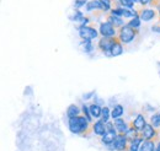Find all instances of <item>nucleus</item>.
Wrapping results in <instances>:
<instances>
[{"mask_svg": "<svg viewBox=\"0 0 160 151\" xmlns=\"http://www.w3.org/2000/svg\"><path fill=\"white\" fill-rule=\"evenodd\" d=\"M68 128L73 134L85 136L86 133L90 132V129L92 130V124L88 120V118L85 115H78V117L70 118L68 120Z\"/></svg>", "mask_w": 160, "mask_h": 151, "instance_id": "f257e3e1", "label": "nucleus"}, {"mask_svg": "<svg viewBox=\"0 0 160 151\" xmlns=\"http://www.w3.org/2000/svg\"><path fill=\"white\" fill-rule=\"evenodd\" d=\"M138 30H134V28H132L131 26H128V25H124L123 27H121L120 30H118V33H117V38L121 41V43L123 44H129V43H132L136 37L138 36Z\"/></svg>", "mask_w": 160, "mask_h": 151, "instance_id": "f03ea898", "label": "nucleus"}, {"mask_svg": "<svg viewBox=\"0 0 160 151\" xmlns=\"http://www.w3.org/2000/svg\"><path fill=\"white\" fill-rule=\"evenodd\" d=\"M117 39H118L117 37H101V39L98 43V48L106 57L111 58L112 57L111 49H112V47H113V44L116 43Z\"/></svg>", "mask_w": 160, "mask_h": 151, "instance_id": "7ed1b4c3", "label": "nucleus"}, {"mask_svg": "<svg viewBox=\"0 0 160 151\" xmlns=\"http://www.w3.org/2000/svg\"><path fill=\"white\" fill-rule=\"evenodd\" d=\"M99 33H100L102 37H117V30L116 27L110 23L108 21H103L100 23V27H99Z\"/></svg>", "mask_w": 160, "mask_h": 151, "instance_id": "20e7f679", "label": "nucleus"}, {"mask_svg": "<svg viewBox=\"0 0 160 151\" xmlns=\"http://www.w3.org/2000/svg\"><path fill=\"white\" fill-rule=\"evenodd\" d=\"M79 30V36L81 39H95L98 38V36L100 35L99 31L95 28V27H91V26H85V27H80Z\"/></svg>", "mask_w": 160, "mask_h": 151, "instance_id": "39448f33", "label": "nucleus"}, {"mask_svg": "<svg viewBox=\"0 0 160 151\" xmlns=\"http://www.w3.org/2000/svg\"><path fill=\"white\" fill-rule=\"evenodd\" d=\"M140 136H142L144 140H157L158 133H157L155 128H154L150 123H147L145 127L143 128V130L140 132Z\"/></svg>", "mask_w": 160, "mask_h": 151, "instance_id": "423d86ee", "label": "nucleus"}, {"mask_svg": "<svg viewBox=\"0 0 160 151\" xmlns=\"http://www.w3.org/2000/svg\"><path fill=\"white\" fill-rule=\"evenodd\" d=\"M128 146H129V141H128L126 134H117V138L115 140L116 151H127Z\"/></svg>", "mask_w": 160, "mask_h": 151, "instance_id": "0eeeda50", "label": "nucleus"}, {"mask_svg": "<svg viewBox=\"0 0 160 151\" xmlns=\"http://www.w3.org/2000/svg\"><path fill=\"white\" fill-rule=\"evenodd\" d=\"M157 15H158V11L154 10V9H145V7H143V9L139 10V17L144 22H149V21L154 20L157 17Z\"/></svg>", "mask_w": 160, "mask_h": 151, "instance_id": "6e6552de", "label": "nucleus"}, {"mask_svg": "<svg viewBox=\"0 0 160 151\" xmlns=\"http://www.w3.org/2000/svg\"><path fill=\"white\" fill-rule=\"evenodd\" d=\"M92 133L98 136H103L106 134V124L101 120V119H98L95 123H92Z\"/></svg>", "mask_w": 160, "mask_h": 151, "instance_id": "1a4fd4ad", "label": "nucleus"}, {"mask_svg": "<svg viewBox=\"0 0 160 151\" xmlns=\"http://www.w3.org/2000/svg\"><path fill=\"white\" fill-rule=\"evenodd\" d=\"M113 124H115V128H116V130H117L118 134H126V133L128 132V129L131 128V125L127 122H124L122 118L115 119L113 120Z\"/></svg>", "mask_w": 160, "mask_h": 151, "instance_id": "9d476101", "label": "nucleus"}, {"mask_svg": "<svg viewBox=\"0 0 160 151\" xmlns=\"http://www.w3.org/2000/svg\"><path fill=\"white\" fill-rule=\"evenodd\" d=\"M145 124H147V122H145V118H144L143 114H137V117L134 118V120L131 123V125L133 128H136L138 132L143 130V128L145 127Z\"/></svg>", "mask_w": 160, "mask_h": 151, "instance_id": "9b49d317", "label": "nucleus"}, {"mask_svg": "<svg viewBox=\"0 0 160 151\" xmlns=\"http://www.w3.org/2000/svg\"><path fill=\"white\" fill-rule=\"evenodd\" d=\"M117 134L118 133H106L103 136H101V143H102V145H105L106 148L108 146V145H111V144H113L115 143V140H116V138H117Z\"/></svg>", "mask_w": 160, "mask_h": 151, "instance_id": "f8f14e48", "label": "nucleus"}, {"mask_svg": "<svg viewBox=\"0 0 160 151\" xmlns=\"http://www.w3.org/2000/svg\"><path fill=\"white\" fill-rule=\"evenodd\" d=\"M67 117L70 119V118H75V117H78V115H80V113H82L81 112V110H80L79 107L77 106V105H70L68 108H67Z\"/></svg>", "mask_w": 160, "mask_h": 151, "instance_id": "ddd939ff", "label": "nucleus"}, {"mask_svg": "<svg viewBox=\"0 0 160 151\" xmlns=\"http://www.w3.org/2000/svg\"><path fill=\"white\" fill-rule=\"evenodd\" d=\"M89 110H90V113L92 115L94 119H99L101 118V112H102V107L98 103H92L89 106Z\"/></svg>", "mask_w": 160, "mask_h": 151, "instance_id": "4468645a", "label": "nucleus"}, {"mask_svg": "<svg viewBox=\"0 0 160 151\" xmlns=\"http://www.w3.org/2000/svg\"><path fill=\"white\" fill-rule=\"evenodd\" d=\"M107 21L110 22V23H112L116 28H118L120 30L121 27H123L124 26V21H123V19L122 17H118V16H113V15H108L107 16Z\"/></svg>", "mask_w": 160, "mask_h": 151, "instance_id": "2eb2a0df", "label": "nucleus"}, {"mask_svg": "<svg viewBox=\"0 0 160 151\" xmlns=\"http://www.w3.org/2000/svg\"><path fill=\"white\" fill-rule=\"evenodd\" d=\"M157 144L154 140H144L140 145L139 151H155Z\"/></svg>", "mask_w": 160, "mask_h": 151, "instance_id": "dca6fc26", "label": "nucleus"}, {"mask_svg": "<svg viewBox=\"0 0 160 151\" xmlns=\"http://www.w3.org/2000/svg\"><path fill=\"white\" fill-rule=\"evenodd\" d=\"M124 113V108L122 105H116L112 110H111V118L115 120V119H118L122 118V115Z\"/></svg>", "mask_w": 160, "mask_h": 151, "instance_id": "f3484780", "label": "nucleus"}, {"mask_svg": "<svg viewBox=\"0 0 160 151\" xmlns=\"http://www.w3.org/2000/svg\"><path fill=\"white\" fill-rule=\"evenodd\" d=\"M144 141V139L142 138V136H138V138H136V139H133L131 143H129V146H128V151H139L140 149V145H142V143Z\"/></svg>", "mask_w": 160, "mask_h": 151, "instance_id": "a211bd4d", "label": "nucleus"}, {"mask_svg": "<svg viewBox=\"0 0 160 151\" xmlns=\"http://www.w3.org/2000/svg\"><path fill=\"white\" fill-rule=\"evenodd\" d=\"M122 53H123V44L121 43L120 39H117L111 49V54H112V57H118Z\"/></svg>", "mask_w": 160, "mask_h": 151, "instance_id": "6ab92c4d", "label": "nucleus"}, {"mask_svg": "<svg viewBox=\"0 0 160 151\" xmlns=\"http://www.w3.org/2000/svg\"><path fill=\"white\" fill-rule=\"evenodd\" d=\"M80 44L82 46V48H84V53H86V54L92 53V51H94V48H95L94 44H92V42H91L90 39H82Z\"/></svg>", "mask_w": 160, "mask_h": 151, "instance_id": "aec40b11", "label": "nucleus"}, {"mask_svg": "<svg viewBox=\"0 0 160 151\" xmlns=\"http://www.w3.org/2000/svg\"><path fill=\"white\" fill-rule=\"evenodd\" d=\"M92 10H101L100 0H91L86 4V11H92Z\"/></svg>", "mask_w": 160, "mask_h": 151, "instance_id": "412c9836", "label": "nucleus"}, {"mask_svg": "<svg viewBox=\"0 0 160 151\" xmlns=\"http://www.w3.org/2000/svg\"><path fill=\"white\" fill-rule=\"evenodd\" d=\"M110 118H111V110H110V107L103 106L102 107V112H101V120L103 123H107V122H110Z\"/></svg>", "mask_w": 160, "mask_h": 151, "instance_id": "4be33fe9", "label": "nucleus"}, {"mask_svg": "<svg viewBox=\"0 0 160 151\" xmlns=\"http://www.w3.org/2000/svg\"><path fill=\"white\" fill-rule=\"evenodd\" d=\"M140 135V132H138L136 128H133L132 125H131V128L128 129V132L126 133V136H127V139H128V141L131 143L133 139H136V138H138Z\"/></svg>", "mask_w": 160, "mask_h": 151, "instance_id": "5701e85b", "label": "nucleus"}, {"mask_svg": "<svg viewBox=\"0 0 160 151\" xmlns=\"http://www.w3.org/2000/svg\"><path fill=\"white\" fill-rule=\"evenodd\" d=\"M101 1V11L107 12L112 10V0H100Z\"/></svg>", "mask_w": 160, "mask_h": 151, "instance_id": "b1692460", "label": "nucleus"}, {"mask_svg": "<svg viewBox=\"0 0 160 151\" xmlns=\"http://www.w3.org/2000/svg\"><path fill=\"white\" fill-rule=\"evenodd\" d=\"M150 124H152L154 128H160V111L152 115V118H150Z\"/></svg>", "mask_w": 160, "mask_h": 151, "instance_id": "393cba45", "label": "nucleus"}, {"mask_svg": "<svg viewBox=\"0 0 160 151\" xmlns=\"http://www.w3.org/2000/svg\"><path fill=\"white\" fill-rule=\"evenodd\" d=\"M140 22H142V20H140L139 15L138 16H136V17H133V19H131V21L127 23L128 26H131L132 28H134V30H138L140 27Z\"/></svg>", "mask_w": 160, "mask_h": 151, "instance_id": "a878e982", "label": "nucleus"}, {"mask_svg": "<svg viewBox=\"0 0 160 151\" xmlns=\"http://www.w3.org/2000/svg\"><path fill=\"white\" fill-rule=\"evenodd\" d=\"M84 17H85V16H84V12H82V11L75 10V12L73 14V16H70L69 19L72 20V21H74V22H80Z\"/></svg>", "mask_w": 160, "mask_h": 151, "instance_id": "bb28decb", "label": "nucleus"}, {"mask_svg": "<svg viewBox=\"0 0 160 151\" xmlns=\"http://www.w3.org/2000/svg\"><path fill=\"white\" fill-rule=\"evenodd\" d=\"M81 112H82V114H84V115L88 118V120H89L90 123H92V119H94V118H92V115H91V113H90V110H89V107H88L85 103L81 106Z\"/></svg>", "mask_w": 160, "mask_h": 151, "instance_id": "cd10ccee", "label": "nucleus"}, {"mask_svg": "<svg viewBox=\"0 0 160 151\" xmlns=\"http://www.w3.org/2000/svg\"><path fill=\"white\" fill-rule=\"evenodd\" d=\"M123 11H124V7H113L111 10V15L118 16V17H123Z\"/></svg>", "mask_w": 160, "mask_h": 151, "instance_id": "c85d7f7f", "label": "nucleus"}, {"mask_svg": "<svg viewBox=\"0 0 160 151\" xmlns=\"http://www.w3.org/2000/svg\"><path fill=\"white\" fill-rule=\"evenodd\" d=\"M88 2H89L88 0H75V1H74V4H73V6L75 7V10H79L80 7L86 6V4H88Z\"/></svg>", "mask_w": 160, "mask_h": 151, "instance_id": "c756f323", "label": "nucleus"}, {"mask_svg": "<svg viewBox=\"0 0 160 151\" xmlns=\"http://www.w3.org/2000/svg\"><path fill=\"white\" fill-rule=\"evenodd\" d=\"M106 124V132H111V133H117L116 130V128H115V124H113V122H107V123H105Z\"/></svg>", "mask_w": 160, "mask_h": 151, "instance_id": "7c9ffc66", "label": "nucleus"}, {"mask_svg": "<svg viewBox=\"0 0 160 151\" xmlns=\"http://www.w3.org/2000/svg\"><path fill=\"white\" fill-rule=\"evenodd\" d=\"M94 96H96L95 91H92V92H89V94L82 95V98H84V100H89V98H91V97H94Z\"/></svg>", "mask_w": 160, "mask_h": 151, "instance_id": "2f4dec72", "label": "nucleus"}, {"mask_svg": "<svg viewBox=\"0 0 160 151\" xmlns=\"http://www.w3.org/2000/svg\"><path fill=\"white\" fill-rule=\"evenodd\" d=\"M152 31L155 32V33H160V25H154L152 27Z\"/></svg>", "mask_w": 160, "mask_h": 151, "instance_id": "473e14b6", "label": "nucleus"}, {"mask_svg": "<svg viewBox=\"0 0 160 151\" xmlns=\"http://www.w3.org/2000/svg\"><path fill=\"white\" fill-rule=\"evenodd\" d=\"M152 1H153V0H139V4L143 5V6H145V5H149Z\"/></svg>", "mask_w": 160, "mask_h": 151, "instance_id": "72a5a7b5", "label": "nucleus"}, {"mask_svg": "<svg viewBox=\"0 0 160 151\" xmlns=\"http://www.w3.org/2000/svg\"><path fill=\"white\" fill-rule=\"evenodd\" d=\"M155 151H160V140H158V144H157V149Z\"/></svg>", "mask_w": 160, "mask_h": 151, "instance_id": "f704fd0d", "label": "nucleus"}, {"mask_svg": "<svg viewBox=\"0 0 160 151\" xmlns=\"http://www.w3.org/2000/svg\"><path fill=\"white\" fill-rule=\"evenodd\" d=\"M158 64H159V66H160V61H159V63H158Z\"/></svg>", "mask_w": 160, "mask_h": 151, "instance_id": "c9c22d12", "label": "nucleus"}, {"mask_svg": "<svg viewBox=\"0 0 160 151\" xmlns=\"http://www.w3.org/2000/svg\"><path fill=\"white\" fill-rule=\"evenodd\" d=\"M159 76H160V70H159Z\"/></svg>", "mask_w": 160, "mask_h": 151, "instance_id": "e433bc0d", "label": "nucleus"}]
</instances>
